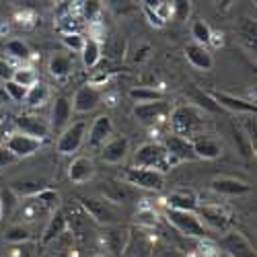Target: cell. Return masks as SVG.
Returning <instances> with one entry per match:
<instances>
[{
    "instance_id": "cell-1",
    "label": "cell",
    "mask_w": 257,
    "mask_h": 257,
    "mask_svg": "<svg viewBox=\"0 0 257 257\" xmlns=\"http://www.w3.org/2000/svg\"><path fill=\"white\" fill-rule=\"evenodd\" d=\"M169 123L171 130H173L175 136H181L185 140H194L200 134H204L206 127V115L196 109L194 105H177L175 109H171L169 113Z\"/></svg>"
},
{
    "instance_id": "cell-2",
    "label": "cell",
    "mask_w": 257,
    "mask_h": 257,
    "mask_svg": "<svg viewBox=\"0 0 257 257\" xmlns=\"http://www.w3.org/2000/svg\"><path fill=\"white\" fill-rule=\"evenodd\" d=\"M167 222L173 226L181 237L185 239H196V241H204V239H212L210 230L200 222L196 212H179V210H169L165 212Z\"/></svg>"
},
{
    "instance_id": "cell-3",
    "label": "cell",
    "mask_w": 257,
    "mask_h": 257,
    "mask_svg": "<svg viewBox=\"0 0 257 257\" xmlns=\"http://www.w3.org/2000/svg\"><path fill=\"white\" fill-rule=\"evenodd\" d=\"M134 167L138 169H151L159 171V173H167L171 169L169 165V155L161 142H144L136 148L134 153Z\"/></svg>"
},
{
    "instance_id": "cell-4",
    "label": "cell",
    "mask_w": 257,
    "mask_h": 257,
    "mask_svg": "<svg viewBox=\"0 0 257 257\" xmlns=\"http://www.w3.org/2000/svg\"><path fill=\"white\" fill-rule=\"evenodd\" d=\"M78 206L84 210V214L101 226H115L119 224V212L115 206L105 202L103 198H78Z\"/></svg>"
},
{
    "instance_id": "cell-5",
    "label": "cell",
    "mask_w": 257,
    "mask_h": 257,
    "mask_svg": "<svg viewBox=\"0 0 257 257\" xmlns=\"http://www.w3.org/2000/svg\"><path fill=\"white\" fill-rule=\"evenodd\" d=\"M123 183L132 189H146V191H161L165 187V175L151 169L127 167L123 171Z\"/></svg>"
},
{
    "instance_id": "cell-6",
    "label": "cell",
    "mask_w": 257,
    "mask_h": 257,
    "mask_svg": "<svg viewBox=\"0 0 257 257\" xmlns=\"http://www.w3.org/2000/svg\"><path fill=\"white\" fill-rule=\"evenodd\" d=\"M87 130H89V123L84 119H78V121H70V125L66 130L60 132V138H58V153L60 155H74L80 151V146L87 140Z\"/></svg>"
},
{
    "instance_id": "cell-7",
    "label": "cell",
    "mask_w": 257,
    "mask_h": 257,
    "mask_svg": "<svg viewBox=\"0 0 257 257\" xmlns=\"http://www.w3.org/2000/svg\"><path fill=\"white\" fill-rule=\"evenodd\" d=\"M200 222L208 230H226L230 226V214L220 204H204L196 210Z\"/></svg>"
},
{
    "instance_id": "cell-8",
    "label": "cell",
    "mask_w": 257,
    "mask_h": 257,
    "mask_svg": "<svg viewBox=\"0 0 257 257\" xmlns=\"http://www.w3.org/2000/svg\"><path fill=\"white\" fill-rule=\"evenodd\" d=\"M134 117L144 123V125H157L161 121H165L171 113V103H167L165 99L155 101V103H142L134 107Z\"/></svg>"
},
{
    "instance_id": "cell-9",
    "label": "cell",
    "mask_w": 257,
    "mask_h": 257,
    "mask_svg": "<svg viewBox=\"0 0 257 257\" xmlns=\"http://www.w3.org/2000/svg\"><path fill=\"white\" fill-rule=\"evenodd\" d=\"M44 142L37 140V138H31L27 134H21V132H15L7 138L5 142V148L19 161V159H27V157H33L35 153L41 151Z\"/></svg>"
},
{
    "instance_id": "cell-10",
    "label": "cell",
    "mask_w": 257,
    "mask_h": 257,
    "mask_svg": "<svg viewBox=\"0 0 257 257\" xmlns=\"http://www.w3.org/2000/svg\"><path fill=\"white\" fill-rule=\"evenodd\" d=\"M15 125L21 134H27L31 138H37L44 142L46 138H50L52 130H50V121H46L44 117H39L35 113H21L15 117Z\"/></svg>"
},
{
    "instance_id": "cell-11",
    "label": "cell",
    "mask_w": 257,
    "mask_h": 257,
    "mask_svg": "<svg viewBox=\"0 0 257 257\" xmlns=\"http://www.w3.org/2000/svg\"><path fill=\"white\" fill-rule=\"evenodd\" d=\"M165 151L169 155V165L173 167L181 161H198L196 153H194V146H191V140H185L181 136H175V134H169L163 142Z\"/></svg>"
},
{
    "instance_id": "cell-12",
    "label": "cell",
    "mask_w": 257,
    "mask_h": 257,
    "mask_svg": "<svg viewBox=\"0 0 257 257\" xmlns=\"http://www.w3.org/2000/svg\"><path fill=\"white\" fill-rule=\"evenodd\" d=\"M99 194L105 202H109L111 206H121L125 202L134 200V189L130 185H125L123 181H115V179H105L97 185Z\"/></svg>"
},
{
    "instance_id": "cell-13",
    "label": "cell",
    "mask_w": 257,
    "mask_h": 257,
    "mask_svg": "<svg viewBox=\"0 0 257 257\" xmlns=\"http://www.w3.org/2000/svg\"><path fill=\"white\" fill-rule=\"evenodd\" d=\"M101 97H103V93L99 89L91 87V84H82V87L74 93L72 101H70L72 103V111H76V113L95 111L97 107L101 105Z\"/></svg>"
},
{
    "instance_id": "cell-14",
    "label": "cell",
    "mask_w": 257,
    "mask_h": 257,
    "mask_svg": "<svg viewBox=\"0 0 257 257\" xmlns=\"http://www.w3.org/2000/svg\"><path fill=\"white\" fill-rule=\"evenodd\" d=\"M127 239H130V228L115 224V226H107L105 234L101 237V243L105 245V251H109L115 257H121L125 251Z\"/></svg>"
},
{
    "instance_id": "cell-15",
    "label": "cell",
    "mask_w": 257,
    "mask_h": 257,
    "mask_svg": "<svg viewBox=\"0 0 257 257\" xmlns=\"http://www.w3.org/2000/svg\"><path fill=\"white\" fill-rule=\"evenodd\" d=\"M216 245H218V249H224L230 257H255V251L249 245V241L237 230L226 232Z\"/></svg>"
},
{
    "instance_id": "cell-16",
    "label": "cell",
    "mask_w": 257,
    "mask_h": 257,
    "mask_svg": "<svg viewBox=\"0 0 257 257\" xmlns=\"http://www.w3.org/2000/svg\"><path fill=\"white\" fill-rule=\"evenodd\" d=\"M127 153H130V138L117 136V138H111L109 142L103 144V148L99 151V157L107 165H119V163H123Z\"/></svg>"
},
{
    "instance_id": "cell-17",
    "label": "cell",
    "mask_w": 257,
    "mask_h": 257,
    "mask_svg": "<svg viewBox=\"0 0 257 257\" xmlns=\"http://www.w3.org/2000/svg\"><path fill=\"white\" fill-rule=\"evenodd\" d=\"M113 136V123H111V117L109 115H99L91 130H89V138H87V144L89 148H93V151H101L105 142H109Z\"/></svg>"
},
{
    "instance_id": "cell-18",
    "label": "cell",
    "mask_w": 257,
    "mask_h": 257,
    "mask_svg": "<svg viewBox=\"0 0 257 257\" xmlns=\"http://www.w3.org/2000/svg\"><path fill=\"white\" fill-rule=\"evenodd\" d=\"M167 206H169V210L196 212L200 206V200H198V194L191 187H179V189H173L167 196Z\"/></svg>"
},
{
    "instance_id": "cell-19",
    "label": "cell",
    "mask_w": 257,
    "mask_h": 257,
    "mask_svg": "<svg viewBox=\"0 0 257 257\" xmlns=\"http://www.w3.org/2000/svg\"><path fill=\"white\" fill-rule=\"evenodd\" d=\"M208 93H210V97L214 99V103H216L220 109L224 107V109H228V111H232V113H247V115H255V111H257L255 103H251V101L232 97V95L220 93V91H208Z\"/></svg>"
},
{
    "instance_id": "cell-20",
    "label": "cell",
    "mask_w": 257,
    "mask_h": 257,
    "mask_svg": "<svg viewBox=\"0 0 257 257\" xmlns=\"http://www.w3.org/2000/svg\"><path fill=\"white\" fill-rule=\"evenodd\" d=\"M155 243L144 230H134L130 228V239H127L123 257H151Z\"/></svg>"
},
{
    "instance_id": "cell-21",
    "label": "cell",
    "mask_w": 257,
    "mask_h": 257,
    "mask_svg": "<svg viewBox=\"0 0 257 257\" xmlns=\"http://www.w3.org/2000/svg\"><path fill=\"white\" fill-rule=\"evenodd\" d=\"M210 189L214 191V194H220V196H230V198H237V196L251 194V185H249L247 181L232 179V177H216V179H212Z\"/></svg>"
},
{
    "instance_id": "cell-22",
    "label": "cell",
    "mask_w": 257,
    "mask_h": 257,
    "mask_svg": "<svg viewBox=\"0 0 257 257\" xmlns=\"http://www.w3.org/2000/svg\"><path fill=\"white\" fill-rule=\"evenodd\" d=\"M70 117H72V103L66 97H58L54 101L52 107V121H50V130L54 132H62L70 125Z\"/></svg>"
},
{
    "instance_id": "cell-23",
    "label": "cell",
    "mask_w": 257,
    "mask_h": 257,
    "mask_svg": "<svg viewBox=\"0 0 257 257\" xmlns=\"http://www.w3.org/2000/svg\"><path fill=\"white\" fill-rule=\"evenodd\" d=\"M95 177V165L89 157H74L68 165V179L76 185L89 183Z\"/></svg>"
},
{
    "instance_id": "cell-24",
    "label": "cell",
    "mask_w": 257,
    "mask_h": 257,
    "mask_svg": "<svg viewBox=\"0 0 257 257\" xmlns=\"http://www.w3.org/2000/svg\"><path fill=\"white\" fill-rule=\"evenodd\" d=\"M191 146H194V153L198 159L204 161H212V159H218L222 155V144L210 136V134H200L198 138L191 140Z\"/></svg>"
},
{
    "instance_id": "cell-25",
    "label": "cell",
    "mask_w": 257,
    "mask_h": 257,
    "mask_svg": "<svg viewBox=\"0 0 257 257\" xmlns=\"http://www.w3.org/2000/svg\"><path fill=\"white\" fill-rule=\"evenodd\" d=\"M72 251H74V237L70 234V230H66L48 245H44V255L41 257H70Z\"/></svg>"
},
{
    "instance_id": "cell-26",
    "label": "cell",
    "mask_w": 257,
    "mask_h": 257,
    "mask_svg": "<svg viewBox=\"0 0 257 257\" xmlns=\"http://www.w3.org/2000/svg\"><path fill=\"white\" fill-rule=\"evenodd\" d=\"M185 95H187V99H189V105H194L196 109H200L202 113H204V111H208V113H218V111H220V107L214 103V99L210 97V93L198 89L196 84H189V87L185 89Z\"/></svg>"
},
{
    "instance_id": "cell-27",
    "label": "cell",
    "mask_w": 257,
    "mask_h": 257,
    "mask_svg": "<svg viewBox=\"0 0 257 257\" xmlns=\"http://www.w3.org/2000/svg\"><path fill=\"white\" fill-rule=\"evenodd\" d=\"M185 56H187V60H189L191 66L198 68V70L208 72V70H212V68H214L212 54H210V50H208V48H204V46H198V44H187V46H185Z\"/></svg>"
},
{
    "instance_id": "cell-28",
    "label": "cell",
    "mask_w": 257,
    "mask_h": 257,
    "mask_svg": "<svg viewBox=\"0 0 257 257\" xmlns=\"http://www.w3.org/2000/svg\"><path fill=\"white\" fill-rule=\"evenodd\" d=\"M68 230V222H66V214H64L62 210H56L52 214V218L44 230V237H41V247L48 245L50 241H54L56 237H60L62 232H66Z\"/></svg>"
},
{
    "instance_id": "cell-29",
    "label": "cell",
    "mask_w": 257,
    "mask_h": 257,
    "mask_svg": "<svg viewBox=\"0 0 257 257\" xmlns=\"http://www.w3.org/2000/svg\"><path fill=\"white\" fill-rule=\"evenodd\" d=\"M80 58H82V64H84V68H97L99 66V62L103 60V54H101V44H97V41L89 39L84 41V46H82V52H80Z\"/></svg>"
},
{
    "instance_id": "cell-30",
    "label": "cell",
    "mask_w": 257,
    "mask_h": 257,
    "mask_svg": "<svg viewBox=\"0 0 257 257\" xmlns=\"http://www.w3.org/2000/svg\"><path fill=\"white\" fill-rule=\"evenodd\" d=\"M48 70H50V74H52L54 78H66V76L74 70L72 58H70V56H62V54L54 56V58L50 60V64H48Z\"/></svg>"
},
{
    "instance_id": "cell-31",
    "label": "cell",
    "mask_w": 257,
    "mask_h": 257,
    "mask_svg": "<svg viewBox=\"0 0 257 257\" xmlns=\"http://www.w3.org/2000/svg\"><path fill=\"white\" fill-rule=\"evenodd\" d=\"M50 99V87L46 82H37L35 87H31L27 91V97H25V103L29 107H41L46 105V101Z\"/></svg>"
},
{
    "instance_id": "cell-32",
    "label": "cell",
    "mask_w": 257,
    "mask_h": 257,
    "mask_svg": "<svg viewBox=\"0 0 257 257\" xmlns=\"http://www.w3.org/2000/svg\"><path fill=\"white\" fill-rule=\"evenodd\" d=\"M41 208H44L46 212H56V210H60V202H62V198H60V194L58 191H54V189H50V187H46L44 191H39V194L33 198Z\"/></svg>"
},
{
    "instance_id": "cell-33",
    "label": "cell",
    "mask_w": 257,
    "mask_h": 257,
    "mask_svg": "<svg viewBox=\"0 0 257 257\" xmlns=\"http://www.w3.org/2000/svg\"><path fill=\"white\" fill-rule=\"evenodd\" d=\"M130 99L136 101V105H142V103H155V101H161L163 95L153 89V87H138V89H130Z\"/></svg>"
},
{
    "instance_id": "cell-34",
    "label": "cell",
    "mask_w": 257,
    "mask_h": 257,
    "mask_svg": "<svg viewBox=\"0 0 257 257\" xmlns=\"http://www.w3.org/2000/svg\"><path fill=\"white\" fill-rule=\"evenodd\" d=\"M48 185L46 183H37V181H25V183H15L13 187H11V191H13V194L17 196V198H21V196H23V198H35L37 194H39V191H44Z\"/></svg>"
},
{
    "instance_id": "cell-35",
    "label": "cell",
    "mask_w": 257,
    "mask_h": 257,
    "mask_svg": "<svg viewBox=\"0 0 257 257\" xmlns=\"http://www.w3.org/2000/svg\"><path fill=\"white\" fill-rule=\"evenodd\" d=\"M134 222L140 230L142 228H157L159 226V214L153 208H140L134 216Z\"/></svg>"
},
{
    "instance_id": "cell-36",
    "label": "cell",
    "mask_w": 257,
    "mask_h": 257,
    "mask_svg": "<svg viewBox=\"0 0 257 257\" xmlns=\"http://www.w3.org/2000/svg\"><path fill=\"white\" fill-rule=\"evenodd\" d=\"M103 48H101V54H105L107 58L111 60H123V54H125V41L121 37H111L103 41Z\"/></svg>"
},
{
    "instance_id": "cell-37",
    "label": "cell",
    "mask_w": 257,
    "mask_h": 257,
    "mask_svg": "<svg viewBox=\"0 0 257 257\" xmlns=\"http://www.w3.org/2000/svg\"><path fill=\"white\" fill-rule=\"evenodd\" d=\"M13 82H17L19 87H23V89H31V87H35V84L39 82V78H37V74H35V70L33 68H15V72H13V78H11Z\"/></svg>"
},
{
    "instance_id": "cell-38",
    "label": "cell",
    "mask_w": 257,
    "mask_h": 257,
    "mask_svg": "<svg viewBox=\"0 0 257 257\" xmlns=\"http://www.w3.org/2000/svg\"><path fill=\"white\" fill-rule=\"evenodd\" d=\"M210 35H212V29H210V25L206 23V21L198 19V21H194V23H191V37L196 39L194 44L206 48V46L210 44Z\"/></svg>"
},
{
    "instance_id": "cell-39",
    "label": "cell",
    "mask_w": 257,
    "mask_h": 257,
    "mask_svg": "<svg viewBox=\"0 0 257 257\" xmlns=\"http://www.w3.org/2000/svg\"><path fill=\"white\" fill-rule=\"evenodd\" d=\"M7 52L17 60H29L31 58V50L23 39H11L7 44Z\"/></svg>"
},
{
    "instance_id": "cell-40",
    "label": "cell",
    "mask_w": 257,
    "mask_h": 257,
    "mask_svg": "<svg viewBox=\"0 0 257 257\" xmlns=\"http://www.w3.org/2000/svg\"><path fill=\"white\" fill-rule=\"evenodd\" d=\"M80 17L87 21V25L89 23H95L97 21V17L101 15V11H103V7H101V3H97V0H91V3H80Z\"/></svg>"
},
{
    "instance_id": "cell-41",
    "label": "cell",
    "mask_w": 257,
    "mask_h": 257,
    "mask_svg": "<svg viewBox=\"0 0 257 257\" xmlns=\"http://www.w3.org/2000/svg\"><path fill=\"white\" fill-rule=\"evenodd\" d=\"M5 239L9 243H27L31 239V230L23 224H17V226H11L5 234Z\"/></svg>"
},
{
    "instance_id": "cell-42",
    "label": "cell",
    "mask_w": 257,
    "mask_h": 257,
    "mask_svg": "<svg viewBox=\"0 0 257 257\" xmlns=\"http://www.w3.org/2000/svg\"><path fill=\"white\" fill-rule=\"evenodd\" d=\"M84 41H87V37H84L80 31H78V33H64V35H62V44L66 46L70 52H76V54L82 52Z\"/></svg>"
},
{
    "instance_id": "cell-43",
    "label": "cell",
    "mask_w": 257,
    "mask_h": 257,
    "mask_svg": "<svg viewBox=\"0 0 257 257\" xmlns=\"http://www.w3.org/2000/svg\"><path fill=\"white\" fill-rule=\"evenodd\" d=\"M41 212H46L44 208H41L33 198L27 202V204H23V208H21V218H23L25 222H35L37 218H39V214Z\"/></svg>"
},
{
    "instance_id": "cell-44",
    "label": "cell",
    "mask_w": 257,
    "mask_h": 257,
    "mask_svg": "<svg viewBox=\"0 0 257 257\" xmlns=\"http://www.w3.org/2000/svg\"><path fill=\"white\" fill-rule=\"evenodd\" d=\"M239 35L245 39L251 48H255V21L251 19H241L239 21Z\"/></svg>"
},
{
    "instance_id": "cell-45",
    "label": "cell",
    "mask_w": 257,
    "mask_h": 257,
    "mask_svg": "<svg viewBox=\"0 0 257 257\" xmlns=\"http://www.w3.org/2000/svg\"><path fill=\"white\" fill-rule=\"evenodd\" d=\"M5 89H7L9 99H11V101H15V103H23V101H25V97H27V89L19 87V84H17V82H13V80H7V82H5Z\"/></svg>"
},
{
    "instance_id": "cell-46",
    "label": "cell",
    "mask_w": 257,
    "mask_h": 257,
    "mask_svg": "<svg viewBox=\"0 0 257 257\" xmlns=\"http://www.w3.org/2000/svg\"><path fill=\"white\" fill-rule=\"evenodd\" d=\"M198 251H200V257H220V249L212 239L198 241Z\"/></svg>"
},
{
    "instance_id": "cell-47",
    "label": "cell",
    "mask_w": 257,
    "mask_h": 257,
    "mask_svg": "<svg viewBox=\"0 0 257 257\" xmlns=\"http://www.w3.org/2000/svg\"><path fill=\"white\" fill-rule=\"evenodd\" d=\"M151 9V7H148ZM155 13H157V17L163 21V23L167 25V21H171L173 19V15H175V11H173V3H167V0H159V7L155 9Z\"/></svg>"
},
{
    "instance_id": "cell-48",
    "label": "cell",
    "mask_w": 257,
    "mask_h": 257,
    "mask_svg": "<svg viewBox=\"0 0 257 257\" xmlns=\"http://www.w3.org/2000/svg\"><path fill=\"white\" fill-rule=\"evenodd\" d=\"M151 257H183L179 249L169 247V245H161V247H153Z\"/></svg>"
},
{
    "instance_id": "cell-49",
    "label": "cell",
    "mask_w": 257,
    "mask_h": 257,
    "mask_svg": "<svg viewBox=\"0 0 257 257\" xmlns=\"http://www.w3.org/2000/svg\"><path fill=\"white\" fill-rule=\"evenodd\" d=\"M109 80V70H95V74L89 78V82L87 84H91V87H103V84Z\"/></svg>"
},
{
    "instance_id": "cell-50",
    "label": "cell",
    "mask_w": 257,
    "mask_h": 257,
    "mask_svg": "<svg viewBox=\"0 0 257 257\" xmlns=\"http://www.w3.org/2000/svg\"><path fill=\"white\" fill-rule=\"evenodd\" d=\"M142 11H144V15H146V19H148V23H151L153 27H157V29H161V27H165V23L157 17V13L153 11V9H148L144 3H142Z\"/></svg>"
},
{
    "instance_id": "cell-51",
    "label": "cell",
    "mask_w": 257,
    "mask_h": 257,
    "mask_svg": "<svg viewBox=\"0 0 257 257\" xmlns=\"http://www.w3.org/2000/svg\"><path fill=\"white\" fill-rule=\"evenodd\" d=\"M151 52H153V48L148 46V44H144L142 48H138V50H136V54H134V62H136V64L146 62L148 58H151Z\"/></svg>"
},
{
    "instance_id": "cell-52",
    "label": "cell",
    "mask_w": 257,
    "mask_h": 257,
    "mask_svg": "<svg viewBox=\"0 0 257 257\" xmlns=\"http://www.w3.org/2000/svg\"><path fill=\"white\" fill-rule=\"evenodd\" d=\"M13 72H15V68L11 66V64L7 62V60H0V80H11L13 78Z\"/></svg>"
},
{
    "instance_id": "cell-53",
    "label": "cell",
    "mask_w": 257,
    "mask_h": 257,
    "mask_svg": "<svg viewBox=\"0 0 257 257\" xmlns=\"http://www.w3.org/2000/svg\"><path fill=\"white\" fill-rule=\"evenodd\" d=\"M173 11H175V15L173 17H177V19H187V15H189V3H173Z\"/></svg>"
},
{
    "instance_id": "cell-54",
    "label": "cell",
    "mask_w": 257,
    "mask_h": 257,
    "mask_svg": "<svg viewBox=\"0 0 257 257\" xmlns=\"http://www.w3.org/2000/svg\"><path fill=\"white\" fill-rule=\"evenodd\" d=\"M13 163H17V159L3 146L0 148V167H7V165H13Z\"/></svg>"
},
{
    "instance_id": "cell-55",
    "label": "cell",
    "mask_w": 257,
    "mask_h": 257,
    "mask_svg": "<svg viewBox=\"0 0 257 257\" xmlns=\"http://www.w3.org/2000/svg\"><path fill=\"white\" fill-rule=\"evenodd\" d=\"M222 44H224L222 33H214V31H212V35H210V44H208V46H212V48H222Z\"/></svg>"
},
{
    "instance_id": "cell-56",
    "label": "cell",
    "mask_w": 257,
    "mask_h": 257,
    "mask_svg": "<svg viewBox=\"0 0 257 257\" xmlns=\"http://www.w3.org/2000/svg\"><path fill=\"white\" fill-rule=\"evenodd\" d=\"M11 99L7 95V89H5V80H0V105H7Z\"/></svg>"
},
{
    "instance_id": "cell-57",
    "label": "cell",
    "mask_w": 257,
    "mask_h": 257,
    "mask_svg": "<svg viewBox=\"0 0 257 257\" xmlns=\"http://www.w3.org/2000/svg\"><path fill=\"white\" fill-rule=\"evenodd\" d=\"M3 214H5V208H3V200H0V220H3Z\"/></svg>"
},
{
    "instance_id": "cell-58",
    "label": "cell",
    "mask_w": 257,
    "mask_h": 257,
    "mask_svg": "<svg viewBox=\"0 0 257 257\" xmlns=\"http://www.w3.org/2000/svg\"><path fill=\"white\" fill-rule=\"evenodd\" d=\"M3 134H5V132H3V123H0V140H3Z\"/></svg>"
}]
</instances>
